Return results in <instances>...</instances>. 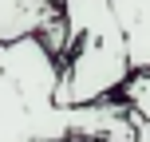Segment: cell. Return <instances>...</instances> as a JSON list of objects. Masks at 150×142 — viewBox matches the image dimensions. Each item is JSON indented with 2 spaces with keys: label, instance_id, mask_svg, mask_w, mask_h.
Wrapping results in <instances>:
<instances>
[{
  "label": "cell",
  "instance_id": "1",
  "mask_svg": "<svg viewBox=\"0 0 150 142\" xmlns=\"http://www.w3.org/2000/svg\"><path fill=\"white\" fill-rule=\"evenodd\" d=\"M59 63L36 36L0 44V142H130V111L119 95L83 107H55Z\"/></svg>",
  "mask_w": 150,
  "mask_h": 142
},
{
  "label": "cell",
  "instance_id": "2",
  "mask_svg": "<svg viewBox=\"0 0 150 142\" xmlns=\"http://www.w3.org/2000/svg\"><path fill=\"white\" fill-rule=\"evenodd\" d=\"M59 12L67 24V47L59 59L55 107L115 99L130 79V59L111 0H59Z\"/></svg>",
  "mask_w": 150,
  "mask_h": 142
},
{
  "label": "cell",
  "instance_id": "3",
  "mask_svg": "<svg viewBox=\"0 0 150 142\" xmlns=\"http://www.w3.org/2000/svg\"><path fill=\"white\" fill-rule=\"evenodd\" d=\"M111 12L119 20L122 44H127L130 75L150 71V0H111Z\"/></svg>",
  "mask_w": 150,
  "mask_h": 142
},
{
  "label": "cell",
  "instance_id": "4",
  "mask_svg": "<svg viewBox=\"0 0 150 142\" xmlns=\"http://www.w3.org/2000/svg\"><path fill=\"white\" fill-rule=\"evenodd\" d=\"M59 12L55 0H0V44L36 36L47 16Z\"/></svg>",
  "mask_w": 150,
  "mask_h": 142
},
{
  "label": "cell",
  "instance_id": "5",
  "mask_svg": "<svg viewBox=\"0 0 150 142\" xmlns=\"http://www.w3.org/2000/svg\"><path fill=\"white\" fill-rule=\"evenodd\" d=\"M119 99L130 107V111H138L142 119H150V71H134L127 83H122Z\"/></svg>",
  "mask_w": 150,
  "mask_h": 142
},
{
  "label": "cell",
  "instance_id": "6",
  "mask_svg": "<svg viewBox=\"0 0 150 142\" xmlns=\"http://www.w3.org/2000/svg\"><path fill=\"white\" fill-rule=\"evenodd\" d=\"M127 111H130V107H127ZM130 130H134L130 142H150V119H142L138 111H130Z\"/></svg>",
  "mask_w": 150,
  "mask_h": 142
},
{
  "label": "cell",
  "instance_id": "7",
  "mask_svg": "<svg viewBox=\"0 0 150 142\" xmlns=\"http://www.w3.org/2000/svg\"><path fill=\"white\" fill-rule=\"evenodd\" d=\"M59 142H91V138H79V134H67V138H59Z\"/></svg>",
  "mask_w": 150,
  "mask_h": 142
}]
</instances>
